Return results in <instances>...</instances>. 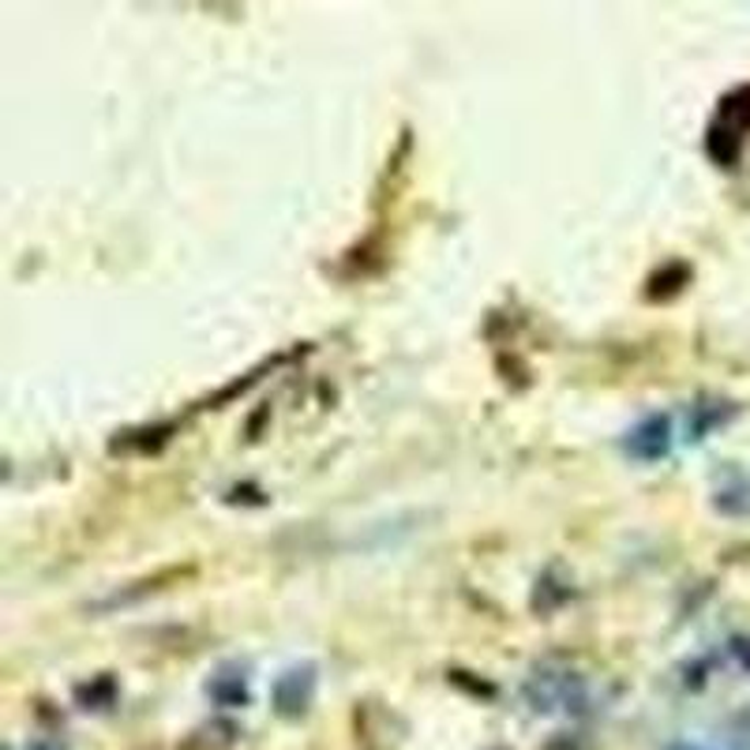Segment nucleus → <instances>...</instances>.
<instances>
[{"label":"nucleus","mask_w":750,"mask_h":750,"mask_svg":"<svg viewBox=\"0 0 750 750\" xmlns=\"http://www.w3.org/2000/svg\"><path fill=\"white\" fill-rule=\"evenodd\" d=\"M750 131V86H739L731 91L725 102H720V113L709 128V154L717 162L731 165L739 158V147H743V136Z\"/></svg>","instance_id":"1"},{"label":"nucleus","mask_w":750,"mask_h":750,"mask_svg":"<svg viewBox=\"0 0 750 750\" xmlns=\"http://www.w3.org/2000/svg\"><path fill=\"white\" fill-rule=\"evenodd\" d=\"M315 683H320V679H315V665L286 668V672L275 679V686H270V699H275L278 717H289V720L304 717L308 705H312V699H315Z\"/></svg>","instance_id":"2"},{"label":"nucleus","mask_w":750,"mask_h":750,"mask_svg":"<svg viewBox=\"0 0 750 750\" xmlns=\"http://www.w3.org/2000/svg\"><path fill=\"white\" fill-rule=\"evenodd\" d=\"M623 450L634 462H660L672 450V417L668 413H649L638 425L626 431Z\"/></svg>","instance_id":"3"},{"label":"nucleus","mask_w":750,"mask_h":750,"mask_svg":"<svg viewBox=\"0 0 750 750\" xmlns=\"http://www.w3.org/2000/svg\"><path fill=\"white\" fill-rule=\"evenodd\" d=\"M207 694L218 705H229V709H233V705H244V702H249V683H244V672L236 676V668H222L218 676H210Z\"/></svg>","instance_id":"4"},{"label":"nucleus","mask_w":750,"mask_h":750,"mask_svg":"<svg viewBox=\"0 0 750 750\" xmlns=\"http://www.w3.org/2000/svg\"><path fill=\"white\" fill-rule=\"evenodd\" d=\"M713 503H717V510H725V515H750V481L743 473H736V484H731V488H720Z\"/></svg>","instance_id":"5"},{"label":"nucleus","mask_w":750,"mask_h":750,"mask_svg":"<svg viewBox=\"0 0 750 750\" xmlns=\"http://www.w3.org/2000/svg\"><path fill=\"white\" fill-rule=\"evenodd\" d=\"M725 405V402H720ZM720 405H694V425H691V439H702L709 428L725 425V420L731 417V405L728 409H720Z\"/></svg>","instance_id":"6"},{"label":"nucleus","mask_w":750,"mask_h":750,"mask_svg":"<svg viewBox=\"0 0 750 750\" xmlns=\"http://www.w3.org/2000/svg\"><path fill=\"white\" fill-rule=\"evenodd\" d=\"M549 750H581L578 739H570V736H559L555 743H549Z\"/></svg>","instance_id":"7"},{"label":"nucleus","mask_w":750,"mask_h":750,"mask_svg":"<svg viewBox=\"0 0 750 750\" xmlns=\"http://www.w3.org/2000/svg\"><path fill=\"white\" fill-rule=\"evenodd\" d=\"M26 750H65V747H60L57 739H31Z\"/></svg>","instance_id":"8"},{"label":"nucleus","mask_w":750,"mask_h":750,"mask_svg":"<svg viewBox=\"0 0 750 750\" xmlns=\"http://www.w3.org/2000/svg\"><path fill=\"white\" fill-rule=\"evenodd\" d=\"M668 750H705V747H691V743H676V747H668Z\"/></svg>","instance_id":"9"}]
</instances>
